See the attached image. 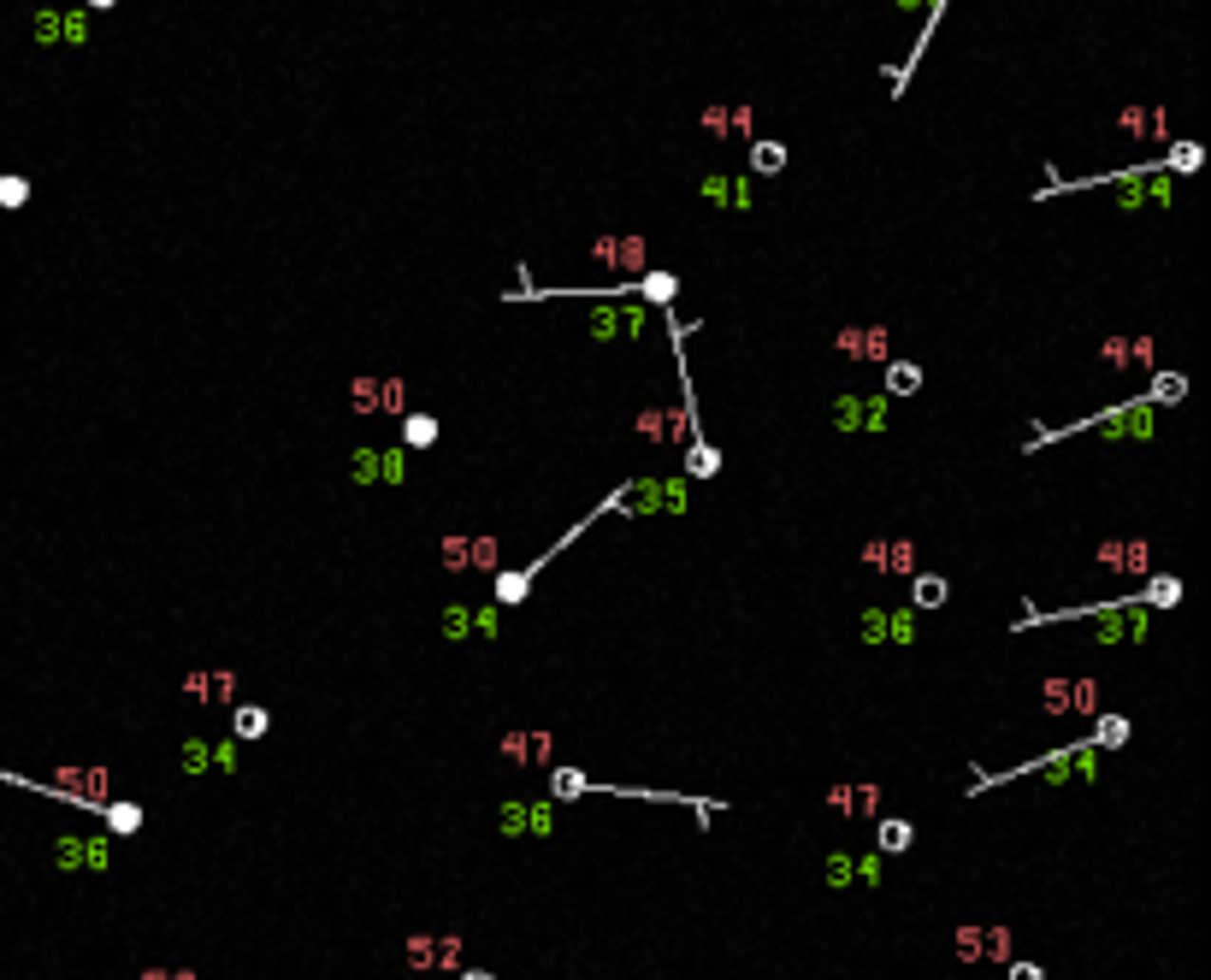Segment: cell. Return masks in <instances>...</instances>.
<instances>
[{"mask_svg": "<svg viewBox=\"0 0 1211 980\" xmlns=\"http://www.w3.org/2000/svg\"><path fill=\"white\" fill-rule=\"evenodd\" d=\"M833 349L851 361H880L886 367V325H845L840 337H833Z\"/></svg>", "mask_w": 1211, "mask_h": 980, "instance_id": "cell-1", "label": "cell"}, {"mask_svg": "<svg viewBox=\"0 0 1211 980\" xmlns=\"http://www.w3.org/2000/svg\"><path fill=\"white\" fill-rule=\"evenodd\" d=\"M833 425L840 431H857V425H869V431H880L886 425V396H840L833 402Z\"/></svg>", "mask_w": 1211, "mask_h": 980, "instance_id": "cell-2", "label": "cell"}, {"mask_svg": "<svg viewBox=\"0 0 1211 980\" xmlns=\"http://www.w3.org/2000/svg\"><path fill=\"white\" fill-rule=\"evenodd\" d=\"M827 809L833 815H880V785H833Z\"/></svg>", "mask_w": 1211, "mask_h": 980, "instance_id": "cell-3", "label": "cell"}, {"mask_svg": "<svg viewBox=\"0 0 1211 980\" xmlns=\"http://www.w3.org/2000/svg\"><path fill=\"white\" fill-rule=\"evenodd\" d=\"M591 331H597L603 343H609V337H621V331H627V337H644V313H638V308H597Z\"/></svg>", "mask_w": 1211, "mask_h": 980, "instance_id": "cell-4", "label": "cell"}, {"mask_svg": "<svg viewBox=\"0 0 1211 980\" xmlns=\"http://www.w3.org/2000/svg\"><path fill=\"white\" fill-rule=\"evenodd\" d=\"M1099 561L1117 567V574H1146V567H1152V556H1146L1141 537H1135V543H1106V550H1099Z\"/></svg>", "mask_w": 1211, "mask_h": 980, "instance_id": "cell-5", "label": "cell"}, {"mask_svg": "<svg viewBox=\"0 0 1211 980\" xmlns=\"http://www.w3.org/2000/svg\"><path fill=\"white\" fill-rule=\"evenodd\" d=\"M591 254H597L603 266H644V242L638 236H603Z\"/></svg>", "mask_w": 1211, "mask_h": 980, "instance_id": "cell-6", "label": "cell"}, {"mask_svg": "<svg viewBox=\"0 0 1211 980\" xmlns=\"http://www.w3.org/2000/svg\"><path fill=\"white\" fill-rule=\"evenodd\" d=\"M502 756L508 762H550V739H544V732H508Z\"/></svg>", "mask_w": 1211, "mask_h": 980, "instance_id": "cell-7", "label": "cell"}, {"mask_svg": "<svg viewBox=\"0 0 1211 980\" xmlns=\"http://www.w3.org/2000/svg\"><path fill=\"white\" fill-rule=\"evenodd\" d=\"M633 290L644 295V302L668 308V302H674V295H680V278H674V272H638V278H633Z\"/></svg>", "mask_w": 1211, "mask_h": 980, "instance_id": "cell-8", "label": "cell"}, {"mask_svg": "<svg viewBox=\"0 0 1211 980\" xmlns=\"http://www.w3.org/2000/svg\"><path fill=\"white\" fill-rule=\"evenodd\" d=\"M432 443H438L432 414H402V449H432Z\"/></svg>", "mask_w": 1211, "mask_h": 980, "instance_id": "cell-9", "label": "cell"}, {"mask_svg": "<svg viewBox=\"0 0 1211 980\" xmlns=\"http://www.w3.org/2000/svg\"><path fill=\"white\" fill-rule=\"evenodd\" d=\"M780 166H786V142H774V136L750 142V172H757V178H768V172H780Z\"/></svg>", "mask_w": 1211, "mask_h": 980, "instance_id": "cell-10", "label": "cell"}, {"mask_svg": "<svg viewBox=\"0 0 1211 980\" xmlns=\"http://www.w3.org/2000/svg\"><path fill=\"white\" fill-rule=\"evenodd\" d=\"M886 390H893V396H917L922 390V367L917 361H886Z\"/></svg>", "mask_w": 1211, "mask_h": 980, "instance_id": "cell-11", "label": "cell"}, {"mask_svg": "<svg viewBox=\"0 0 1211 980\" xmlns=\"http://www.w3.org/2000/svg\"><path fill=\"white\" fill-rule=\"evenodd\" d=\"M917 585H910V596H917V609H939L946 603V579L939 574H910Z\"/></svg>", "mask_w": 1211, "mask_h": 980, "instance_id": "cell-12", "label": "cell"}, {"mask_svg": "<svg viewBox=\"0 0 1211 980\" xmlns=\"http://www.w3.org/2000/svg\"><path fill=\"white\" fill-rule=\"evenodd\" d=\"M24 201H30V178L0 172V213H12V207H24Z\"/></svg>", "mask_w": 1211, "mask_h": 980, "instance_id": "cell-13", "label": "cell"}, {"mask_svg": "<svg viewBox=\"0 0 1211 980\" xmlns=\"http://www.w3.org/2000/svg\"><path fill=\"white\" fill-rule=\"evenodd\" d=\"M231 726H237V739H260V732L273 726V715H266V709H255V703H242Z\"/></svg>", "mask_w": 1211, "mask_h": 980, "instance_id": "cell-14", "label": "cell"}, {"mask_svg": "<svg viewBox=\"0 0 1211 980\" xmlns=\"http://www.w3.org/2000/svg\"><path fill=\"white\" fill-rule=\"evenodd\" d=\"M910 839H917V833H910V821H899V815H893V821H880V839H875V845L899 857V851H910Z\"/></svg>", "mask_w": 1211, "mask_h": 980, "instance_id": "cell-15", "label": "cell"}, {"mask_svg": "<svg viewBox=\"0 0 1211 980\" xmlns=\"http://www.w3.org/2000/svg\"><path fill=\"white\" fill-rule=\"evenodd\" d=\"M532 579H538V567H520V574H497V596H502V603H520Z\"/></svg>", "mask_w": 1211, "mask_h": 980, "instance_id": "cell-16", "label": "cell"}, {"mask_svg": "<svg viewBox=\"0 0 1211 980\" xmlns=\"http://www.w3.org/2000/svg\"><path fill=\"white\" fill-rule=\"evenodd\" d=\"M880 567H886V574H917V543H904V537L886 543V561Z\"/></svg>", "mask_w": 1211, "mask_h": 980, "instance_id": "cell-17", "label": "cell"}, {"mask_svg": "<svg viewBox=\"0 0 1211 980\" xmlns=\"http://www.w3.org/2000/svg\"><path fill=\"white\" fill-rule=\"evenodd\" d=\"M715 467H721V455H715L710 443H691V449H686V473H691V479H710Z\"/></svg>", "mask_w": 1211, "mask_h": 980, "instance_id": "cell-18", "label": "cell"}, {"mask_svg": "<svg viewBox=\"0 0 1211 980\" xmlns=\"http://www.w3.org/2000/svg\"><path fill=\"white\" fill-rule=\"evenodd\" d=\"M981 957L1005 963V957H1011V928H981Z\"/></svg>", "mask_w": 1211, "mask_h": 980, "instance_id": "cell-19", "label": "cell"}, {"mask_svg": "<svg viewBox=\"0 0 1211 980\" xmlns=\"http://www.w3.org/2000/svg\"><path fill=\"white\" fill-rule=\"evenodd\" d=\"M408 963H414V969H438V939H432V933H414V939H408Z\"/></svg>", "mask_w": 1211, "mask_h": 980, "instance_id": "cell-20", "label": "cell"}, {"mask_svg": "<svg viewBox=\"0 0 1211 980\" xmlns=\"http://www.w3.org/2000/svg\"><path fill=\"white\" fill-rule=\"evenodd\" d=\"M1069 709L1075 715H1093L1099 709V686H1093V679H1075V686H1069Z\"/></svg>", "mask_w": 1211, "mask_h": 980, "instance_id": "cell-21", "label": "cell"}, {"mask_svg": "<svg viewBox=\"0 0 1211 980\" xmlns=\"http://www.w3.org/2000/svg\"><path fill=\"white\" fill-rule=\"evenodd\" d=\"M60 42H89V12H60Z\"/></svg>", "mask_w": 1211, "mask_h": 980, "instance_id": "cell-22", "label": "cell"}, {"mask_svg": "<svg viewBox=\"0 0 1211 980\" xmlns=\"http://www.w3.org/2000/svg\"><path fill=\"white\" fill-rule=\"evenodd\" d=\"M106 821H113V833H137L142 827V809L137 803H113V809H106Z\"/></svg>", "mask_w": 1211, "mask_h": 980, "instance_id": "cell-23", "label": "cell"}, {"mask_svg": "<svg viewBox=\"0 0 1211 980\" xmlns=\"http://www.w3.org/2000/svg\"><path fill=\"white\" fill-rule=\"evenodd\" d=\"M1182 390H1188V385H1182V372H1159V378H1152V402H1182Z\"/></svg>", "mask_w": 1211, "mask_h": 980, "instance_id": "cell-24", "label": "cell"}, {"mask_svg": "<svg viewBox=\"0 0 1211 980\" xmlns=\"http://www.w3.org/2000/svg\"><path fill=\"white\" fill-rule=\"evenodd\" d=\"M467 567H497V537H467Z\"/></svg>", "mask_w": 1211, "mask_h": 980, "instance_id": "cell-25", "label": "cell"}, {"mask_svg": "<svg viewBox=\"0 0 1211 980\" xmlns=\"http://www.w3.org/2000/svg\"><path fill=\"white\" fill-rule=\"evenodd\" d=\"M957 957L963 963H981V928H957Z\"/></svg>", "mask_w": 1211, "mask_h": 980, "instance_id": "cell-26", "label": "cell"}, {"mask_svg": "<svg viewBox=\"0 0 1211 980\" xmlns=\"http://www.w3.org/2000/svg\"><path fill=\"white\" fill-rule=\"evenodd\" d=\"M444 567H449V574H462V567H467V537H444Z\"/></svg>", "mask_w": 1211, "mask_h": 980, "instance_id": "cell-27", "label": "cell"}, {"mask_svg": "<svg viewBox=\"0 0 1211 980\" xmlns=\"http://www.w3.org/2000/svg\"><path fill=\"white\" fill-rule=\"evenodd\" d=\"M1123 739H1128V721H1123V715H1117V721H1111V715L1099 721V744H1123Z\"/></svg>", "mask_w": 1211, "mask_h": 980, "instance_id": "cell-28", "label": "cell"}, {"mask_svg": "<svg viewBox=\"0 0 1211 980\" xmlns=\"http://www.w3.org/2000/svg\"><path fill=\"white\" fill-rule=\"evenodd\" d=\"M455 963H462V939L444 933V939H438V969H455Z\"/></svg>", "mask_w": 1211, "mask_h": 980, "instance_id": "cell-29", "label": "cell"}, {"mask_svg": "<svg viewBox=\"0 0 1211 980\" xmlns=\"http://www.w3.org/2000/svg\"><path fill=\"white\" fill-rule=\"evenodd\" d=\"M36 42H60V12H36Z\"/></svg>", "mask_w": 1211, "mask_h": 980, "instance_id": "cell-30", "label": "cell"}, {"mask_svg": "<svg viewBox=\"0 0 1211 980\" xmlns=\"http://www.w3.org/2000/svg\"><path fill=\"white\" fill-rule=\"evenodd\" d=\"M355 479H361V484L379 479V455H372V449H361V455H355Z\"/></svg>", "mask_w": 1211, "mask_h": 980, "instance_id": "cell-31", "label": "cell"}, {"mask_svg": "<svg viewBox=\"0 0 1211 980\" xmlns=\"http://www.w3.org/2000/svg\"><path fill=\"white\" fill-rule=\"evenodd\" d=\"M1146 596H1152V603H1164V609H1170L1176 596H1182V585H1176V579H1152V591H1146Z\"/></svg>", "mask_w": 1211, "mask_h": 980, "instance_id": "cell-32", "label": "cell"}, {"mask_svg": "<svg viewBox=\"0 0 1211 980\" xmlns=\"http://www.w3.org/2000/svg\"><path fill=\"white\" fill-rule=\"evenodd\" d=\"M556 785H561V792H556V798H579V785H585V774H574V768H561V774H556Z\"/></svg>", "mask_w": 1211, "mask_h": 980, "instance_id": "cell-33", "label": "cell"}, {"mask_svg": "<svg viewBox=\"0 0 1211 980\" xmlns=\"http://www.w3.org/2000/svg\"><path fill=\"white\" fill-rule=\"evenodd\" d=\"M467 626H473V620H467L462 609H449V614H444V632H449V638H462V632H467Z\"/></svg>", "mask_w": 1211, "mask_h": 980, "instance_id": "cell-34", "label": "cell"}, {"mask_svg": "<svg viewBox=\"0 0 1211 980\" xmlns=\"http://www.w3.org/2000/svg\"><path fill=\"white\" fill-rule=\"evenodd\" d=\"M142 980H196V974H190V969H148Z\"/></svg>", "mask_w": 1211, "mask_h": 980, "instance_id": "cell-35", "label": "cell"}, {"mask_svg": "<svg viewBox=\"0 0 1211 980\" xmlns=\"http://www.w3.org/2000/svg\"><path fill=\"white\" fill-rule=\"evenodd\" d=\"M1011 980H1046L1040 963H1011Z\"/></svg>", "mask_w": 1211, "mask_h": 980, "instance_id": "cell-36", "label": "cell"}, {"mask_svg": "<svg viewBox=\"0 0 1211 980\" xmlns=\"http://www.w3.org/2000/svg\"><path fill=\"white\" fill-rule=\"evenodd\" d=\"M84 7H95V12H106V7H119V0H84Z\"/></svg>", "mask_w": 1211, "mask_h": 980, "instance_id": "cell-37", "label": "cell"}, {"mask_svg": "<svg viewBox=\"0 0 1211 980\" xmlns=\"http://www.w3.org/2000/svg\"><path fill=\"white\" fill-rule=\"evenodd\" d=\"M462 980H497V974H484V969H467V974H462Z\"/></svg>", "mask_w": 1211, "mask_h": 980, "instance_id": "cell-38", "label": "cell"}]
</instances>
